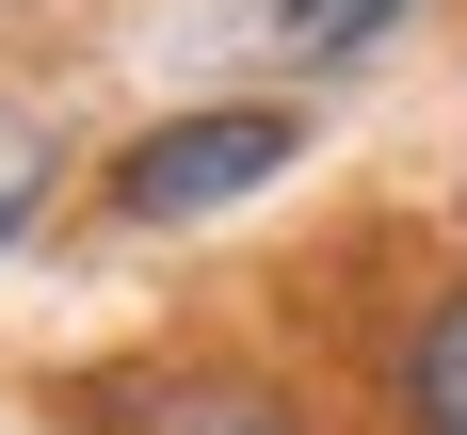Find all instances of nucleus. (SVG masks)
Here are the masks:
<instances>
[{
    "label": "nucleus",
    "mask_w": 467,
    "mask_h": 435,
    "mask_svg": "<svg viewBox=\"0 0 467 435\" xmlns=\"http://www.w3.org/2000/svg\"><path fill=\"white\" fill-rule=\"evenodd\" d=\"M306 161V113L290 97H193V113H145L113 161H97V210L113 226H210L242 193H275Z\"/></svg>",
    "instance_id": "obj_1"
},
{
    "label": "nucleus",
    "mask_w": 467,
    "mask_h": 435,
    "mask_svg": "<svg viewBox=\"0 0 467 435\" xmlns=\"http://www.w3.org/2000/svg\"><path fill=\"white\" fill-rule=\"evenodd\" d=\"M97 435H323V419H306V387L242 371V355H178V371H130V387H113Z\"/></svg>",
    "instance_id": "obj_2"
},
{
    "label": "nucleus",
    "mask_w": 467,
    "mask_h": 435,
    "mask_svg": "<svg viewBox=\"0 0 467 435\" xmlns=\"http://www.w3.org/2000/svg\"><path fill=\"white\" fill-rule=\"evenodd\" d=\"M387 419H403V435H467V274L403 323V355H387Z\"/></svg>",
    "instance_id": "obj_3"
},
{
    "label": "nucleus",
    "mask_w": 467,
    "mask_h": 435,
    "mask_svg": "<svg viewBox=\"0 0 467 435\" xmlns=\"http://www.w3.org/2000/svg\"><path fill=\"white\" fill-rule=\"evenodd\" d=\"M387 33H420V0H258V48H275L290 81H338V65H371Z\"/></svg>",
    "instance_id": "obj_4"
},
{
    "label": "nucleus",
    "mask_w": 467,
    "mask_h": 435,
    "mask_svg": "<svg viewBox=\"0 0 467 435\" xmlns=\"http://www.w3.org/2000/svg\"><path fill=\"white\" fill-rule=\"evenodd\" d=\"M65 193V145H48L33 97H0V242H33V210Z\"/></svg>",
    "instance_id": "obj_5"
}]
</instances>
